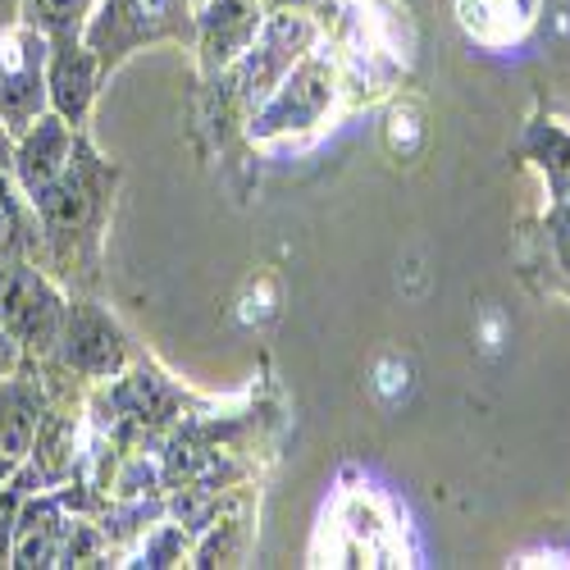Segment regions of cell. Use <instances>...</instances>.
<instances>
[{
	"instance_id": "6da1fadb",
	"label": "cell",
	"mask_w": 570,
	"mask_h": 570,
	"mask_svg": "<svg viewBox=\"0 0 570 570\" xmlns=\"http://www.w3.org/2000/svg\"><path fill=\"white\" fill-rule=\"evenodd\" d=\"M119 187V165L106 160L91 137L78 132L65 174L32 197L41 224V269H51L69 293H91L101 278V243Z\"/></svg>"
},
{
	"instance_id": "7a4b0ae2",
	"label": "cell",
	"mask_w": 570,
	"mask_h": 570,
	"mask_svg": "<svg viewBox=\"0 0 570 570\" xmlns=\"http://www.w3.org/2000/svg\"><path fill=\"white\" fill-rule=\"evenodd\" d=\"M82 41L91 46L101 73L110 78L115 69H124L137 51L160 41L187 46L193 51L197 41V0H97Z\"/></svg>"
},
{
	"instance_id": "3957f363",
	"label": "cell",
	"mask_w": 570,
	"mask_h": 570,
	"mask_svg": "<svg viewBox=\"0 0 570 570\" xmlns=\"http://www.w3.org/2000/svg\"><path fill=\"white\" fill-rule=\"evenodd\" d=\"M320 46V19L311 10H288L278 6L265 14V23L256 28L252 46L243 56H237L224 73H215L219 87H228V101L252 115L269 91L283 82V73H288L302 56H311Z\"/></svg>"
},
{
	"instance_id": "277c9868",
	"label": "cell",
	"mask_w": 570,
	"mask_h": 570,
	"mask_svg": "<svg viewBox=\"0 0 570 570\" xmlns=\"http://www.w3.org/2000/svg\"><path fill=\"white\" fill-rule=\"evenodd\" d=\"M69 288L28 256H0V324L23 343L32 361H46L60 343Z\"/></svg>"
},
{
	"instance_id": "5b68a950",
	"label": "cell",
	"mask_w": 570,
	"mask_h": 570,
	"mask_svg": "<svg viewBox=\"0 0 570 570\" xmlns=\"http://www.w3.org/2000/svg\"><path fill=\"white\" fill-rule=\"evenodd\" d=\"M334 101H338V69L328 56L311 51L283 73V82L247 115V132L256 141L315 132L328 119V110H334Z\"/></svg>"
},
{
	"instance_id": "8992f818",
	"label": "cell",
	"mask_w": 570,
	"mask_h": 570,
	"mask_svg": "<svg viewBox=\"0 0 570 570\" xmlns=\"http://www.w3.org/2000/svg\"><path fill=\"white\" fill-rule=\"evenodd\" d=\"M128 361H132V347L119 320L110 315V306H101L91 293H69L60 343L46 356V365H56L73 379H115L124 374Z\"/></svg>"
},
{
	"instance_id": "52a82bcc",
	"label": "cell",
	"mask_w": 570,
	"mask_h": 570,
	"mask_svg": "<svg viewBox=\"0 0 570 570\" xmlns=\"http://www.w3.org/2000/svg\"><path fill=\"white\" fill-rule=\"evenodd\" d=\"M46 56H51V37L32 23H19L0 37V124L14 137L51 110Z\"/></svg>"
},
{
	"instance_id": "ba28073f",
	"label": "cell",
	"mask_w": 570,
	"mask_h": 570,
	"mask_svg": "<svg viewBox=\"0 0 570 570\" xmlns=\"http://www.w3.org/2000/svg\"><path fill=\"white\" fill-rule=\"evenodd\" d=\"M46 411H51V374L41 361L0 379V461L23 465L32 456Z\"/></svg>"
},
{
	"instance_id": "9c48e42d",
	"label": "cell",
	"mask_w": 570,
	"mask_h": 570,
	"mask_svg": "<svg viewBox=\"0 0 570 570\" xmlns=\"http://www.w3.org/2000/svg\"><path fill=\"white\" fill-rule=\"evenodd\" d=\"M265 14H269V0H202L197 6V41H193L202 73L206 78L224 73L252 46Z\"/></svg>"
},
{
	"instance_id": "30bf717a",
	"label": "cell",
	"mask_w": 570,
	"mask_h": 570,
	"mask_svg": "<svg viewBox=\"0 0 570 570\" xmlns=\"http://www.w3.org/2000/svg\"><path fill=\"white\" fill-rule=\"evenodd\" d=\"M101 65L91 56L82 37H51V56H46V91H51V110L69 119L78 132H87L91 106L101 97Z\"/></svg>"
},
{
	"instance_id": "8fae6325",
	"label": "cell",
	"mask_w": 570,
	"mask_h": 570,
	"mask_svg": "<svg viewBox=\"0 0 570 570\" xmlns=\"http://www.w3.org/2000/svg\"><path fill=\"white\" fill-rule=\"evenodd\" d=\"M73 141H78V128L69 119H60L56 110H46L37 124H28L14 137V165H10V174L28 193V202L37 193H46V187L65 174V165L73 156Z\"/></svg>"
},
{
	"instance_id": "7c38bea8",
	"label": "cell",
	"mask_w": 570,
	"mask_h": 570,
	"mask_svg": "<svg viewBox=\"0 0 570 570\" xmlns=\"http://www.w3.org/2000/svg\"><path fill=\"white\" fill-rule=\"evenodd\" d=\"M69 539V515H65V489H37L28 493L19 525H14V557L10 566H60Z\"/></svg>"
},
{
	"instance_id": "4fadbf2b",
	"label": "cell",
	"mask_w": 570,
	"mask_h": 570,
	"mask_svg": "<svg viewBox=\"0 0 570 570\" xmlns=\"http://www.w3.org/2000/svg\"><path fill=\"white\" fill-rule=\"evenodd\" d=\"M520 156L543 174L548 206L570 202V128H561L557 119H530L520 132Z\"/></svg>"
},
{
	"instance_id": "5bb4252c",
	"label": "cell",
	"mask_w": 570,
	"mask_h": 570,
	"mask_svg": "<svg viewBox=\"0 0 570 570\" xmlns=\"http://www.w3.org/2000/svg\"><path fill=\"white\" fill-rule=\"evenodd\" d=\"M0 256H28L41 265V224L10 169H0Z\"/></svg>"
},
{
	"instance_id": "9a60e30c",
	"label": "cell",
	"mask_w": 570,
	"mask_h": 570,
	"mask_svg": "<svg viewBox=\"0 0 570 570\" xmlns=\"http://www.w3.org/2000/svg\"><path fill=\"white\" fill-rule=\"evenodd\" d=\"M97 0H23V23L41 28L46 37H82Z\"/></svg>"
},
{
	"instance_id": "2e32d148",
	"label": "cell",
	"mask_w": 570,
	"mask_h": 570,
	"mask_svg": "<svg viewBox=\"0 0 570 570\" xmlns=\"http://www.w3.org/2000/svg\"><path fill=\"white\" fill-rule=\"evenodd\" d=\"M543 247H548V261H552L557 283L570 293V202H552V206H548V219H543Z\"/></svg>"
},
{
	"instance_id": "e0dca14e",
	"label": "cell",
	"mask_w": 570,
	"mask_h": 570,
	"mask_svg": "<svg viewBox=\"0 0 570 570\" xmlns=\"http://www.w3.org/2000/svg\"><path fill=\"white\" fill-rule=\"evenodd\" d=\"M32 356L23 352V343L10 334V328L6 324H0V379H6V374H14V370H23Z\"/></svg>"
},
{
	"instance_id": "ac0fdd59",
	"label": "cell",
	"mask_w": 570,
	"mask_h": 570,
	"mask_svg": "<svg viewBox=\"0 0 570 570\" xmlns=\"http://www.w3.org/2000/svg\"><path fill=\"white\" fill-rule=\"evenodd\" d=\"M23 23V0H0V37Z\"/></svg>"
},
{
	"instance_id": "d6986e66",
	"label": "cell",
	"mask_w": 570,
	"mask_h": 570,
	"mask_svg": "<svg viewBox=\"0 0 570 570\" xmlns=\"http://www.w3.org/2000/svg\"><path fill=\"white\" fill-rule=\"evenodd\" d=\"M14 165V132L0 124V169H10Z\"/></svg>"
},
{
	"instance_id": "ffe728a7",
	"label": "cell",
	"mask_w": 570,
	"mask_h": 570,
	"mask_svg": "<svg viewBox=\"0 0 570 570\" xmlns=\"http://www.w3.org/2000/svg\"><path fill=\"white\" fill-rule=\"evenodd\" d=\"M278 6H288V10H315L320 0H269V10H278Z\"/></svg>"
},
{
	"instance_id": "44dd1931",
	"label": "cell",
	"mask_w": 570,
	"mask_h": 570,
	"mask_svg": "<svg viewBox=\"0 0 570 570\" xmlns=\"http://www.w3.org/2000/svg\"><path fill=\"white\" fill-rule=\"evenodd\" d=\"M197 6H202V0H197Z\"/></svg>"
}]
</instances>
